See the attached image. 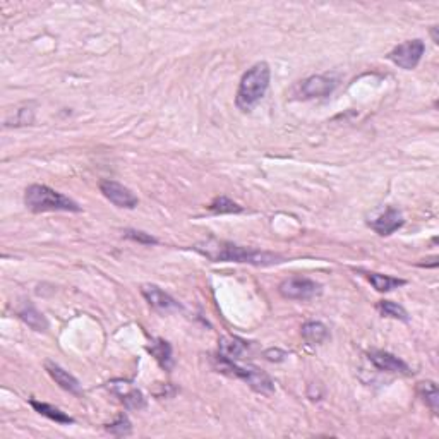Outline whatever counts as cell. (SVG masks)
Instances as JSON below:
<instances>
[{
    "label": "cell",
    "mask_w": 439,
    "mask_h": 439,
    "mask_svg": "<svg viewBox=\"0 0 439 439\" xmlns=\"http://www.w3.org/2000/svg\"><path fill=\"white\" fill-rule=\"evenodd\" d=\"M203 256L210 258L211 261H235V263H249L256 266H270L277 265L282 261V256L273 253H265V251L249 249V247H241L229 242L208 241L194 247Z\"/></svg>",
    "instance_id": "1"
},
{
    "label": "cell",
    "mask_w": 439,
    "mask_h": 439,
    "mask_svg": "<svg viewBox=\"0 0 439 439\" xmlns=\"http://www.w3.org/2000/svg\"><path fill=\"white\" fill-rule=\"evenodd\" d=\"M271 71L266 62H258L256 66L251 67L247 73L242 76L241 85L237 90V98L235 103L242 112L253 110L258 105V102L266 95L270 86Z\"/></svg>",
    "instance_id": "2"
},
{
    "label": "cell",
    "mask_w": 439,
    "mask_h": 439,
    "mask_svg": "<svg viewBox=\"0 0 439 439\" xmlns=\"http://www.w3.org/2000/svg\"><path fill=\"white\" fill-rule=\"evenodd\" d=\"M25 205L33 213H45V211H81V206L74 199L66 194L42 184H33L26 189Z\"/></svg>",
    "instance_id": "3"
},
{
    "label": "cell",
    "mask_w": 439,
    "mask_h": 439,
    "mask_svg": "<svg viewBox=\"0 0 439 439\" xmlns=\"http://www.w3.org/2000/svg\"><path fill=\"white\" fill-rule=\"evenodd\" d=\"M220 362H222L223 369L232 371V374H235L237 378L244 379L251 388L259 391V393H271V391L275 390L273 381H271L268 374L259 371L258 367L239 366V364H235V361H232V359H225V357H220Z\"/></svg>",
    "instance_id": "4"
},
{
    "label": "cell",
    "mask_w": 439,
    "mask_h": 439,
    "mask_svg": "<svg viewBox=\"0 0 439 439\" xmlns=\"http://www.w3.org/2000/svg\"><path fill=\"white\" fill-rule=\"evenodd\" d=\"M278 290H280L282 297L290 299V301H309V299H314L321 294V285L311 278L292 277L283 280Z\"/></svg>",
    "instance_id": "5"
},
{
    "label": "cell",
    "mask_w": 439,
    "mask_h": 439,
    "mask_svg": "<svg viewBox=\"0 0 439 439\" xmlns=\"http://www.w3.org/2000/svg\"><path fill=\"white\" fill-rule=\"evenodd\" d=\"M426 52V45L422 40H410V42L402 43V45L395 47L390 52L388 59L395 66L402 67L405 71H412L419 66L422 55Z\"/></svg>",
    "instance_id": "6"
},
{
    "label": "cell",
    "mask_w": 439,
    "mask_h": 439,
    "mask_svg": "<svg viewBox=\"0 0 439 439\" xmlns=\"http://www.w3.org/2000/svg\"><path fill=\"white\" fill-rule=\"evenodd\" d=\"M337 86L338 78L335 76H311L301 83L299 90L302 98H325L330 97Z\"/></svg>",
    "instance_id": "7"
},
{
    "label": "cell",
    "mask_w": 439,
    "mask_h": 439,
    "mask_svg": "<svg viewBox=\"0 0 439 439\" xmlns=\"http://www.w3.org/2000/svg\"><path fill=\"white\" fill-rule=\"evenodd\" d=\"M100 191H102L103 196H105L110 203H114V205L119 208L133 210V208L138 206L139 203L138 198L133 194V191L127 189L126 186H122V184L115 181H102L100 182Z\"/></svg>",
    "instance_id": "8"
},
{
    "label": "cell",
    "mask_w": 439,
    "mask_h": 439,
    "mask_svg": "<svg viewBox=\"0 0 439 439\" xmlns=\"http://www.w3.org/2000/svg\"><path fill=\"white\" fill-rule=\"evenodd\" d=\"M369 361L373 362L378 369L386 371V373H397V374H410V367L398 359L397 355L385 352V350H371Z\"/></svg>",
    "instance_id": "9"
},
{
    "label": "cell",
    "mask_w": 439,
    "mask_h": 439,
    "mask_svg": "<svg viewBox=\"0 0 439 439\" xmlns=\"http://www.w3.org/2000/svg\"><path fill=\"white\" fill-rule=\"evenodd\" d=\"M141 292L146 301L150 302V306L157 311H162V313H170V311H177L181 307L177 301H174L165 290H162L157 285H143Z\"/></svg>",
    "instance_id": "10"
},
{
    "label": "cell",
    "mask_w": 439,
    "mask_h": 439,
    "mask_svg": "<svg viewBox=\"0 0 439 439\" xmlns=\"http://www.w3.org/2000/svg\"><path fill=\"white\" fill-rule=\"evenodd\" d=\"M110 388L119 398H121V402L127 407V409L139 410L146 405V400H145V397H143L141 391H139L138 388H134L131 383L114 381L110 385Z\"/></svg>",
    "instance_id": "11"
},
{
    "label": "cell",
    "mask_w": 439,
    "mask_h": 439,
    "mask_svg": "<svg viewBox=\"0 0 439 439\" xmlns=\"http://www.w3.org/2000/svg\"><path fill=\"white\" fill-rule=\"evenodd\" d=\"M405 220H403L402 213L395 208H388L385 213H381L376 220L369 222V225L373 227V230H376L379 235H391L397 232L398 229H402Z\"/></svg>",
    "instance_id": "12"
},
{
    "label": "cell",
    "mask_w": 439,
    "mask_h": 439,
    "mask_svg": "<svg viewBox=\"0 0 439 439\" xmlns=\"http://www.w3.org/2000/svg\"><path fill=\"white\" fill-rule=\"evenodd\" d=\"M45 367H47V371H49L52 379H54V381L57 383V385L61 386L62 390L69 391V393H73V395H78V397L79 395H83L81 383H79L78 379L73 376V374L67 373V371L62 369L61 366L55 364V362H50V361L45 362Z\"/></svg>",
    "instance_id": "13"
},
{
    "label": "cell",
    "mask_w": 439,
    "mask_h": 439,
    "mask_svg": "<svg viewBox=\"0 0 439 439\" xmlns=\"http://www.w3.org/2000/svg\"><path fill=\"white\" fill-rule=\"evenodd\" d=\"M148 352L157 359L158 364L165 371H170L174 367V357H172V347L169 342L157 338V340L151 342V345L148 347Z\"/></svg>",
    "instance_id": "14"
},
{
    "label": "cell",
    "mask_w": 439,
    "mask_h": 439,
    "mask_svg": "<svg viewBox=\"0 0 439 439\" xmlns=\"http://www.w3.org/2000/svg\"><path fill=\"white\" fill-rule=\"evenodd\" d=\"M19 318L23 319V321L26 323L30 328H33L35 331H45L47 328H49V321H47V318L43 316L42 313L37 309L35 306L31 304H25L19 309Z\"/></svg>",
    "instance_id": "15"
},
{
    "label": "cell",
    "mask_w": 439,
    "mask_h": 439,
    "mask_svg": "<svg viewBox=\"0 0 439 439\" xmlns=\"http://www.w3.org/2000/svg\"><path fill=\"white\" fill-rule=\"evenodd\" d=\"M30 405L33 407L38 414L45 415L47 419H50V421L59 422V424H74V419L71 417V415H67L66 412H62V410L57 409V407L49 405V403L38 402V400H30Z\"/></svg>",
    "instance_id": "16"
},
{
    "label": "cell",
    "mask_w": 439,
    "mask_h": 439,
    "mask_svg": "<svg viewBox=\"0 0 439 439\" xmlns=\"http://www.w3.org/2000/svg\"><path fill=\"white\" fill-rule=\"evenodd\" d=\"M302 337L309 345H318V343L326 342L330 338V330L323 323L309 321L302 326Z\"/></svg>",
    "instance_id": "17"
},
{
    "label": "cell",
    "mask_w": 439,
    "mask_h": 439,
    "mask_svg": "<svg viewBox=\"0 0 439 439\" xmlns=\"http://www.w3.org/2000/svg\"><path fill=\"white\" fill-rule=\"evenodd\" d=\"M366 275L367 280L371 282V285H373L378 292H390V290L405 285V280H402V278H393L381 273H366Z\"/></svg>",
    "instance_id": "18"
},
{
    "label": "cell",
    "mask_w": 439,
    "mask_h": 439,
    "mask_svg": "<svg viewBox=\"0 0 439 439\" xmlns=\"http://www.w3.org/2000/svg\"><path fill=\"white\" fill-rule=\"evenodd\" d=\"M419 395L422 397V400L426 402V405L433 410V414H438L439 410V391L434 381H422L417 386Z\"/></svg>",
    "instance_id": "19"
},
{
    "label": "cell",
    "mask_w": 439,
    "mask_h": 439,
    "mask_svg": "<svg viewBox=\"0 0 439 439\" xmlns=\"http://www.w3.org/2000/svg\"><path fill=\"white\" fill-rule=\"evenodd\" d=\"M247 349L246 342L239 340V338H222L220 340V357H225V359H239V355L244 354V350Z\"/></svg>",
    "instance_id": "20"
},
{
    "label": "cell",
    "mask_w": 439,
    "mask_h": 439,
    "mask_svg": "<svg viewBox=\"0 0 439 439\" xmlns=\"http://www.w3.org/2000/svg\"><path fill=\"white\" fill-rule=\"evenodd\" d=\"M210 211H213V213H217V215L241 213L242 206H239L237 203L230 201V199L225 198V196H220V198L215 199V201L210 205Z\"/></svg>",
    "instance_id": "21"
},
{
    "label": "cell",
    "mask_w": 439,
    "mask_h": 439,
    "mask_svg": "<svg viewBox=\"0 0 439 439\" xmlns=\"http://www.w3.org/2000/svg\"><path fill=\"white\" fill-rule=\"evenodd\" d=\"M379 311H381L385 316L400 319V321H409V314H407V311L403 309L402 306L395 304V302H391V301L379 302Z\"/></svg>",
    "instance_id": "22"
},
{
    "label": "cell",
    "mask_w": 439,
    "mask_h": 439,
    "mask_svg": "<svg viewBox=\"0 0 439 439\" xmlns=\"http://www.w3.org/2000/svg\"><path fill=\"white\" fill-rule=\"evenodd\" d=\"M131 429H133V427H131L129 419H127L126 415H121V417H119L114 424H110L109 427H107V431L112 434H115V436H127V434H131Z\"/></svg>",
    "instance_id": "23"
},
{
    "label": "cell",
    "mask_w": 439,
    "mask_h": 439,
    "mask_svg": "<svg viewBox=\"0 0 439 439\" xmlns=\"http://www.w3.org/2000/svg\"><path fill=\"white\" fill-rule=\"evenodd\" d=\"M126 237L127 239H133V241H136V242H141V244H157V242H158L157 239L151 237L150 234L138 232V230H127Z\"/></svg>",
    "instance_id": "24"
},
{
    "label": "cell",
    "mask_w": 439,
    "mask_h": 439,
    "mask_svg": "<svg viewBox=\"0 0 439 439\" xmlns=\"http://www.w3.org/2000/svg\"><path fill=\"white\" fill-rule=\"evenodd\" d=\"M265 357L268 359V361H282L283 357H287V354L285 352H282V350H266V354H265Z\"/></svg>",
    "instance_id": "25"
}]
</instances>
